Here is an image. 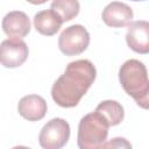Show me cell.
Wrapping results in <instances>:
<instances>
[{
	"label": "cell",
	"mask_w": 149,
	"mask_h": 149,
	"mask_svg": "<svg viewBox=\"0 0 149 149\" xmlns=\"http://www.w3.org/2000/svg\"><path fill=\"white\" fill-rule=\"evenodd\" d=\"M97 77V70L88 59L69 63L64 73L51 87L52 100L61 107L71 108L79 104Z\"/></svg>",
	"instance_id": "cell-1"
},
{
	"label": "cell",
	"mask_w": 149,
	"mask_h": 149,
	"mask_svg": "<svg viewBox=\"0 0 149 149\" xmlns=\"http://www.w3.org/2000/svg\"><path fill=\"white\" fill-rule=\"evenodd\" d=\"M119 80L125 92L147 109L149 106V80L146 65L139 59L126 61L119 70Z\"/></svg>",
	"instance_id": "cell-2"
},
{
	"label": "cell",
	"mask_w": 149,
	"mask_h": 149,
	"mask_svg": "<svg viewBox=\"0 0 149 149\" xmlns=\"http://www.w3.org/2000/svg\"><path fill=\"white\" fill-rule=\"evenodd\" d=\"M109 125L97 111L84 115L78 125L77 142L80 149H98L107 141Z\"/></svg>",
	"instance_id": "cell-3"
},
{
	"label": "cell",
	"mask_w": 149,
	"mask_h": 149,
	"mask_svg": "<svg viewBox=\"0 0 149 149\" xmlns=\"http://www.w3.org/2000/svg\"><path fill=\"white\" fill-rule=\"evenodd\" d=\"M70 139V125L62 118H54L48 121L38 135L40 146L44 149H59Z\"/></svg>",
	"instance_id": "cell-4"
},
{
	"label": "cell",
	"mask_w": 149,
	"mask_h": 149,
	"mask_svg": "<svg viewBox=\"0 0 149 149\" xmlns=\"http://www.w3.org/2000/svg\"><path fill=\"white\" fill-rule=\"evenodd\" d=\"M90 44V34L81 24L65 28L58 37V48L65 56H77L84 52Z\"/></svg>",
	"instance_id": "cell-5"
},
{
	"label": "cell",
	"mask_w": 149,
	"mask_h": 149,
	"mask_svg": "<svg viewBox=\"0 0 149 149\" xmlns=\"http://www.w3.org/2000/svg\"><path fill=\"white\" fill-rule=\"evenodd\" d=\"M27 43L17 37H9L0 43V64L5 68H19L28 58Z\"/></svg>",
	"instance_id": "cell-6"
},
{
	"label": "cell",
	"mask_w": 149,
	"mask_h": 149,
	"mask_svg": "<svg viewBox=\"0 0 149 149\" xmlns=\"http://www.w3.org/2000/svg\"><path fill=\"white\" fill-rule=\"evenodd\" d=\"M128 47L137 52L146 55L149 52V23L146 20L130 22L126 33Z\"/></svg>",
	"instance_id": "cell-7"
},
{
	"label": "cell",
	"mask_w": 149,
	"mask_h": 149,
	"mask_svg": "<svg viewBox=\"0 0 149 149\" xmlns=\"http://www.w3.org/2000/svg\"><path fill=\"white\" fill-rule=\"evenodd\" d=\"M134 13L130 6L125 2H109L102 10L101 17L106 26L112 28H122L128 26L133 20Z\"/></svg>",
	"instance_id": "cell-8"
},
{
	"label": "cell",
	"mask_w": 149,
	"mask_h": 149,
	"mask_svg": "<svg viewBox=\"0 0 149 149\" xmlns=\"http://www.w3.org/2000/svg\"><path fill=\"white\" fill-rule=\"evenodd\" d=\"M48 111L47 101L37 94H28L20 99L17 104L19 114L28 121L42 120Z\"/></svg>",
	"instance_id": "cell-9"
},
{
	"label": "cell",
	"mask_w": 149,
	"mask_h": 149,
	"mask_svg": "<svg viewBox=\"0 0 149 149\" xmlns=\"http://www.w3.org/2000/svg\"><path fill=\"white\" fill-rule=\"evenodd\" d=\"M1 27L8 37L22 38L30 31V21L26 13L21 10H13L3 16Z\"/></svg>",
	"instance_id": "cell-10"
},
{
	"label": "cell",
	"mask_w": 149,
	"mask_h": 149,
	"mask_svg": "<svg viewBox=\"0 0 149 149\" xmlns=\"http://www.w3.org/2000/svg\"><path fill=\"white\" fill-rule=\"evenodd\" d=\"M62 19L52 9L41 10L34 16V27L36 31L44 36L55 35L62 27Z\"/></svg>",
	"instance_id": "cell-11"
},
{
	"label": "cell",
	"mask_w": 149,
	"mask_h": 149,
	"mask_svg": "<svg viewBox=\"0 0 149 149\" xmlns=\"http://www.w3.org/2000/svg\"><path fill=\"white\" fill-rule=\"evenodd\" d=\"M97 112H99L108 122L109 127L111 126H118L121 123L125 116V111L123 107L121 106L120 102L115 100H104L101 101L97 108Z\"/></svg>",
	"instance_id": "cell-12"
},
{
	"label": "cell",
	"mask_w": 149,
	"mask_h": 149,
	"mask_svg": "<svg viewBox=\"0 0 149 149\" xmlns=\"http://www.w3.org/2000/svg\"><path fill=\"white\" fill-rule=\"evenodd\" d=\"M51 9L62 19L63 22L74 19L80 9L78 0H52Z\"/></svg>",
	"instance_id": "cell-13"
},
{
	"label": "cell",
	"mask_w": 149,
	"mask_h": 149,
	"mask_svg": "<svg viewBox=\"0 0 149 149\" xmlns=\"http://www.w3.org/2000/svg\"><path fill=\"white\" fill-rule=\"evenodd\" d=\"M101 148H132V144L123 137H114L112 141H106Z\"/></svg>",
	"instance_id": "cell-14"
},
{
	"label": "cell",
	"mask_w": 149,
	"mask_h": 149,
	"mask_svg": "<svg viewBox=\"0 0 149 149\" xmlns=\"http://www.w3.org/2000/svg\"><path fill=\"white\" fill-rule=\"evenodd\" d=\"M27 1L30 2V3H33V5H42V3L47 2L48 0H27Z\"/></svg>",
	"instance_id": "cell-15"
},
{
	"label": "cell",
	"mask_w": 149,
	"mask_h": 149,
	"mask_svg": "<svg viewBox=\"0 0 149 149\" xmlns=\"http://www.w3.org/2000/svg\"><path fill=\"white\" fill-rule=\"evenodd\" d=\"M132 1H144V0H132Z\"/></svg>",
	"instance_id": "cell-16"
}]
</instances>
